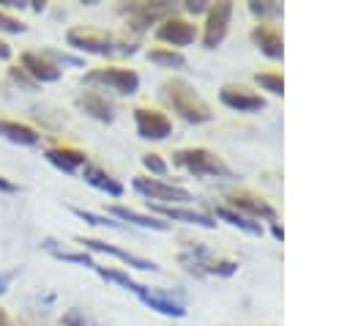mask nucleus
Returning a JSON list of instances; mask_svg holds the SVG:
<instances>
[{
  "label": "nucleus",
  "mask_w": 350,
  "mask_h": 326,
  "mask_svg": "<svg viewBox=\"0 0 350 326\" xmlns=\"http://www.w3.org/2000/svg\"><path fill=\"white\" fill-rule=\"evenodd\" d=\"M44 156H46V162H49L52 167H57L60 173H68V175L77 173V170H82V167L88 164V156H85L82 151H77V148H66V145L46 148Z\"/></svg>",
  "instance_id": "nucleus-17"
},
{
  "label": "nucleus",
  "mask_w": 350,
  "mask_h": 326,
  "mask_svg": "<svg viewBox=\"0 0 350 326\" xmlns=\"http://www.w3.org/2000/svg\"><path fill=\"white\" fill-rule=\"evenodd\" d=\"M0 137L16 142V145H38V131L25 126V123H16V121H0Z\"/></svg>",
  "instance_id": "nucleus-21"
},
{
  "label": "nucleus",
  "mask_w": 350,
  "mask_h": 326,
  "mask_svg": "<svg viewBox=\"0 0 350 326\" xmlns=\"http://www.w3.org/2000/svg\"><path fill=\"white\" fill-rule=\"evenodd\" d=\"M178 260H180V266H183L189 274H194V277H205V274L232 277V274L238 271V260H227V258L219 260V258H213L211 249L202 247V244L186 247V249L178 255Z\"/></svg>",
  "instance_id": "nucleus-3"
},
{
  "label": "nucleus",
  "mask_w": 350,
  "mask_h": 326,
  "mask_svg": "<svg viewBox=\"0 0 350 326\" xmlns=\"http://www.w3.org/2000/svg\"><path fill=\"white\" fill-rule=\"evenodd\" d=\"M0 326H11V321H8V315H5L3 307H0Z\"/></svg>",
  "instance_id": "nucleus-40"
},
{
  "label": "nucleus",
  "mask_w": 350,
  "mask_h": 326,
  "mask_svg": "<svg viewBox=\"0 0 350 326\" xmlns=\"http://www.w3.org/2000/svg\"><path fill=\"white\" fill-rule=\"evenodd\" d=\"M148 60L156 63V66H164V68H183V66H186L183 52L170 49V47H156V49H150V52H148Z\"/></svg>",
  "instance_id": "nucleus-25"
},
{
  "label": "nucleus",
  "mask_w": 350,
  "mask_h": 326,
  "mask_svg": "<svg viewBox=\"0 0 350 326\" xmlns=\"http://www.w3.org/2000/svg\"><path fill=\"white\" fill-rule=\"evenodd\" d=\"M230 200H232V208H235L238 214L249 216V219H268V222H276L273 205H271L268 200L252 195V192H235V195H230Z\"/></svg>",
  "instance_id": "nucleus-12"
},
{
  "label": "nucleus",
  "mask_w": 350,
  "mask_h": 326,
  "mask_svg": "<svg viewBox=\"0 0 350 326\" xmlns=\"http://www.w3.org/2000/svg\"><path fill=\"white\" fill-rule=\"evenodd\" d=\"M60 326H104V323L96 321L93 315H88L85 310L71 307V310H66V312L60 315Z\"/></svg>",
  "instance_id": "nucleus-27"
},
{
  "label": "nucleus",
  "mask_w": 350,
  "mask_h": 326,
  "mask_svg": "<svg viewBox=\"0 0 350 326\" xmlns=\"http://www.w3.org/2000/svg\"><path fill=\"white\" fill-rule=\"evenodd\" d=\"M16 274H19V268H8V271H0V296H3V293H8L11 282L16 279Z\"/></svg>",
  "instance_id": "nucleus-35"
},
{
  "label": "nucleus",
  "mask_w": 350,
  "mask_h": 326,
  "mask_svg": "<svg viewBox=\"0 0 350 326\" xmlns=\"http://www.w3.org/2000/svg\"><path fill=\"white\" fill-rule=\"evenodd\" d=\"M66 41L68 47H74L77 52H85V55H101V58H115V55H134L137 47L134 44H126L109 33H101V30H90V27H71L66 33Z\"/></svg>",
  "instance_id": "nucleus-2"
},
{
  "label": "nucleus",
  "mask_w": 350,
  "mask_h": 326,
  "mask_svg": "<svg viewBox=\"0 0 350 326\" xmlns=\"http://www.w3.org/2000/svg\"><path fill=\"white\" fill-rule=\"evenodd\" d=\"M172 162L194 175H213V178H232V170L208 148H180L172 153Z\"/></svg>",
  "instance_id": "nucleus-4"
},
{
  "label": "nucleus",
  "mask_w": 350,
  "mask_h": 326,
  "mask_svg": "<svg viewBox=\"0 0 350 326\" xmlns=\"http://www.w3.org/2000/svg\"><path fill=\"white\" fill-rule=\"evenodd\" d=\"M254 82H257L262 90L273 93V96H282V93H284V77L276 74V71H262V74L254 77Z\"/></svg>",
  "instance_id": "nucleus-28"
},
{
  "label": "nucleus",
  "mask_w": 350,
  "mask_h": 326,
  "mask_svg": "<svg viewBox=\"0 0 350 326\" xmlns=\"http://www.w3.org/2000/svg\"><path fill=\"white\" fill-rule=\"evenodd\" d=\"M156 38L164 41V44H170V49H172V47H189V44L197 38V30H194V25H191L189 19H183V16H167V19L156 27Z\"/></svg>",
  "instance_id": "nucleus-11"
},
{
  "label": "nucleus",
  "mask_w": 350,
  "mask_h": 326,
  "mask_svg": "<svg viewBox=\"0 0 350 326\" xmlns=\"http://www.w3.org/2000/svg\"><path fill=\"white\" fill-rule=\"evenodd\" d=\"M11 58V47L5 41H0V60H8Z\"/></svg>",
  "instance_id": "nucleus-39"
},
{
  "label": "nucleus",
  "mask_w": 350,
  "mask_h": 326,
  "mask_svg": "<svg viewBox=\"0 0 350 326\" xmlns=\"http://www.w3.org/2000/svg\"><path fill=\"white\" fill-rule=\"evenodd\" d=\"M137 299H139L145 307H150V310H156V312H161V315H167V318H183V315H186V301H183L180 293H172V290H164V288H148V285H142V290L137 293Z\"/></svg>",
  "instance_id": "nucleus-8"
},
{
  "label": "nucleus",
  "mask_w": 350,
  "mask_h": 326,
  "mask_svg": "<svg viewBox=\"0 0 350 326\" xmlns=\"http://www.w3.org/2000/svg\"><path fill=\"white\" fill-rule=\"evenodd\" d=\"M183 8L189 14H202V11H208V0H186Z\"/></svg>",
  "instance_id": "nucleus-36"
},
{
  "label": "nucleus",
  "mask_w": 350,
  "mask_h": 326,
  "mask_svg": "<svg viewBox=\"0 0 350 326\" xmlns=\"http://www.w3.org/2000/svg\"><path fill=\"white\" fill-rule=\"evenodd\" d=\"M46 60H52L57 68L60 66H74V68H79L82 66V58H74V55H68V52H57V49H44L41 52Z\"/></svg>",
  "instance_id": "nucleus-31"
},
{
  "label": "nucleus",
  "mask_w": 350,
  "mask_h": 326,
  "mask_svg": "<svg viewBox=\"0 0 350 326\" xmlns=\"http://www.w3.org/2000/svg\"><path fill=\"white\" fill-rule=\"evenodd\" d=\"M0 192H8V195H14V192H19V186H16L14 181H8V178H3V175H0Z\"/></svg>",
  "instance_id": "nucleus-37"
},
{
  "label": "nucleus",
  "mask_w": 350,
  "mask_h": 326,
  "mask_svg": "<svg viewBox=\"0 0 350 326\" xmlns=\"http://www.w3.org/2000/svg\"><path fill=\"white\" fill-rule=\"evenodd\" d=\"M142 167H145L150 175H164V173H167V162H164L159 153H142Z\"/></svg>",
  "instance_id": "nucleus-33"
},
{
  "label": "nucleus",
  "mask_w": 350,
  "mask_h": 326,
  "mask_svg": "<svg viewBox=\"0 0 350 326\" xmlns=\"http://www.w3.org/2000/svg\"><path fill=\"white\" fill-rule=\"evenodd\" d=\"M156 214H161L164 219H172V222H186V225H197V227H216V219L202 214V211H194V208H183V205H159L153 203L150 205Z\"/></svg>",
  "instance_id": "nucleus-18"
},
{
  "label": "nucleus",
  "mask_w": 350,
  "mask_h": 326,
  "mask_svg": "<svg viewBox=\"0 0 350 326\" xmlns=\"http://www.w3.org/2000/svg\"><path fill=\"white\" fill-rule=\"evenodd\" d=\"M249 11L260 19L282 16V3H276V0H249Z\"/></svg>",
  "instance_id": "nucleus-30"
},
{
  "label": "nucleus",
  "mask_w": 350,
  "mask_h": 326,
  "mask_svg": "<svg viewBox=\"0 0 350 326\" xmlns=\"http://www.w3.org/2000/svg\"><path fill=\"white\" fill-rule=\"evenodd\" d=\"M252 41L257 44V49L271 58V60H282L284 55V41H282V33L271 25H254L252 27Z\"/></svg>",
  "instance_id": "nucleus-16"
},
{
  "label": "nucleus",
  "mask_w": 350,
  "mask_h": 326,
  "mask_svg": "<svg viewBox=\"0 0 350 326\" xmlns=\"http://www.w3.org/2000/svg\"><path fill=\"white\" fill-rule=\"evenodd\" d=\"M25 30H27L25 22H19L16 16H11V14H5V11L0 8V33H14V36H19V33H25Z\"/></svg>",
  "instance_id": "nucleus-32"
},
{
  "label": "nucleus",
  "mask_w": 350,
  "mask_h": 326,
  "mask_svg": "<svg viewBox=\"0 0 350 326\" xmlns=\"http://www.w3.org/2000/svg\"><path fill=\"white\" fill-rule=\"evenodd\" d=\"M161 96L172 107V112H178L186 123H208L213 118L208 101L186 79H167L161 85Z\"/></svg>",
  "instance_id": "nucleus-1"
},
{
  "label": "nucleus",
  "mask_w": 350,
  "mask_h": 326,
  "mask_svg": "<svg viewBox=\"0 0 350 326\" xmlns=\"http://www.w3.org/2000/svg\"><path fill=\"white\" fill-rule=\"evenodd\" d=\"M109 216H115V219H120V222H131V225H137V227H148V230H170V222H164V219H159V216H153V214H139V211H134V208H123V205H109V211H107Z\"/></svg>",
  "instance_id": "nucleus-19"
},
{
  "label": "nucleus",
  "mask_w": 350,
  "mask_h": 326,
  "mask_svg": "<svg viewBox=\"0 0 350 326\" xmlns=\"http://www.w3.org/2000/svg\"><path fill=\"white\" fill-rule=\"evenodd\" d=\"M93 271H96L101 279H107V282H115V285H120V288L131 290L134 296L142 290V285H139V282H134V279H131L126 271H120V268H104V266H96Z\"/></svg>",
  "instance_id": "nucleus-26"
},
{
  "label": "nucleus",
  "mask_w": 350,
  "mask_h": 326,
  "mask_svg": "<svg viewBox=\"0 0 350 326\" xmlns=\"http://www.w3.org/2000/svg\"><path fill=\"white\" fill-rule=\"evenodd\" d=\"M71 214L74 216H79V219H85V222H90V225H98V227H115V230H123V225L118 222V219H112V216H101V214H93V211H85V208H71Z\"/></svg>",
  "instance_id": "nucleus-29"
},
{
  "label": "nucleus",
  "mask_w": 350,
  "mask_h": 326,
  "mask_svg": "<svg viewBox=\"0 0 350 326\" xmlns=\"http://www.w3.org/2000/svg\"><path fill=\"white\" fill-rule=\"evenodd\" d=\"M271 233H273V238H279V241L284 238V230H282V225H279V222H271Z\"/></svg>",
  "instance_id": "nucleus-38"
},
{
  "label": "nucleus",
  "mask_w": 350,
  "mask_h": 326,
  "mask_svg": "<svg viewBox=\"0 0 350 326\" xmlns=\"http://www.w3.org/2000/svg\"><path fill=\"white\" fill-rule=\"evenodd\" d=\"M52 258H57V260H66V263H79V266H85V268H96L98 263L88 255V252H71V249H60L57 247V241H52V238H44V244H41Z\"/></svg>",
  "instance_id": "nucleus-24"
},
{
  "label": "nucleus",
  "mask_w": 350,
  "mask_h": 326,
  "mask_svg": "<svg viewBox=\"0 0 350 326\" xmlns=\"http://www.w3.org/2000/svg\"><path fill=\"white\" fill-rule=\"evenodd\" d=\"M131 186L148 197V203H159V205H167V203H189L191 200V192L183 189V186H175V184H167L161 178H148V175H134L131 178Z\"/></svg>",
  "instance_id": "nucleus-5"
},
{
  "label": "nucleus",
  "mask_w": 350,
  "mask_h": 326,
  "mask_svg": "<svg viewBox=\"0 0 350 326\" xmlns=\"http://www.w3.org/2000/svg\"><path fill=\"white\" fill-rule=\"evenodd\" d=\"M22 71L33 82H57L63 68H57L52 60H46L41 52H25L22 55Z\"/></svg>",
  "instance_id": "nucleus-15"
},
{
  "label": "nucleus",
  "mask_w": 350,
  "mask_h": 326,
  "mask_svg": "<svg viewBox=\"0 0 350 326\" xmlns=\"http://www.w3.org/2000/svg\"><path fill=\"white\" fill-rule=\"evenodd\" d=\"M8 79H11L14 85H22L25 90H36V88H38V82H33L19 66H11V68H8Z\"/></svg>",
  "instance_id": "nucleus-34"
},
{
  "label": "nucleus",
  "mask_w": 350,
  "mask_h": 326,
  "mask_svg": "<svg viewBox=\"0 0 350 326\" xmlns=\"http://www.w3.org/2000/svg\"><path fill=\"white\" fill-rule=\"evenodd\" d=\"M85 82L88 85H101V88H109L120 96H131L139 90V74L131 71V68H93L85 74Z\"/></svg>",
  "instance_id": "nucleus-6"
},
{
  "label": "nucleus",
  "mask_w": 350,
  "mask_h": 326,
  "mask_svg": "<svg viewBox=\"0 0 350 326\" xmlns=\"http://www.w3.org/2000/svg\"><path fill=\"white\" fill-rule=\"evenodd\" d=\"M134 123H137V134L142 140H167L172 134V121L150 107H137L134 110Z\"/></svg>",
  "instance_id": "nucleus-9"
},
{
  "label": "nucleus",
  "mask_w": 350,
  "mask_h": 326,
  "mask_svg": "<svg viewBox=\"0 0 350 326\" xmlns=\"http://www.w3.org/2000/svg\"><path fill=\"white\" fill-rule=\"evenodd\" d=\"M219 101L224 107L235 110V112H257V110L265 107V99L262 96H257V93H252L246 88H232V85H224L219 90Z\"/></svg>",
  "instance_id": "nucleus-13"
},
{
  "label": "nucleus",
  "mask_w": 350,
  "mask_h": 326,
  "mask_svg": "<svg viewBox=\"0 0 350 326\" xmlns=\"http://www.w3.org/2000/svg\"><path fill=\"white\" fill-rule=\"evenodd\" d=\"M77 244H82V247H88V249H93V252L112 255V258L123 260V263L131 266V268H139V271H159V263H156V260H148V258L134 255V252H129V249H120V247H115V244H109V241H98V238H88V236H77Z\"/></svg>",
  "instance_id": "nucleus-10"
},
{
  "label": "nucleus",
  "mask_w": 350,
  "mask_h": 326,
  "mask_svg": "<svg viewBox=\"0 0 350 326\" xmlns=\"http://www.w3.org/2000/svg\"><path fill=\"white\" fill-rule=\"evenodd\" d=\"M129 14H131V22H134V27L137 30H142L145 25H150L153 19H159V16H164V14H170V5L167 3H137V5H131L129 8Z\"/></svg>",
  "instance_id": "nucleus-23"
},
{
  "label": "nucleus",
  "mask_w": 350,
  "mask_h": 326,
  "mask_svg": "<svg viewBox=\"0 0 350 326\" xmlns=\"http://www.w3.org/2000/svg\"><path fill=\"white\" fill-rule=\"evenodd\" d=\"M230 19H232V3L230 0L208 5V16H205V25H202V44L208 49H216L224 41Z\"/></svg>",
  "instance_id": "nucleus-7"
},
{
  "label": "nucleus",
  "mask_w": 350,
  "mask_h": 326,
  "mask_svg": "<svg viewBox=\"0 0 350 326\" xmlns=\"http://www.w3.org/2000/svg\"><path fill=\"white\" fill-rule=\"evenodd\" d=\"M77 107H79L85 115H90V118H96V121H101V123H112V121H115V104H112V99H107V96L98 93V90H85V93H79V96H77Z\"/></svg>",
  "instance_id": "nucleus-14"
},
{
  "label": "nucleus",
  "mask_w": 350,
  "mask_h": 326,
  "mask_svg": "<svg viewBox=\"0 0 350 326\" xmlns=\"http://www.w3.org/2000/svg\"><path fill=\"white\" fill-rule=\"evenodd\" d=\"M216 219H221V222H230L232 227H238V230H243V233H249V236H262V225L260 222H254V219H249V216H243V214H238L235 208H230V205H216Z\"/></svg>",
  "instance_id": "nucleus-22"
},
{
  "label": "nucleus",
  "mask_w": 350,
  "mask_h": 326,
  "mask_svg": "<svg viewBox=\"0 0 350 326\" xmlns=\"http://www.w3.org/2000/svg\"><path fill=\"white\" fill-rule=\"evenodd\" d=\"M82 178L93 186V189H98V192H107V195H112V197H120L123 195V184L118 181V178H112L107 170H101L98 164H85L82 167Z\"/></svg>",
  "instance_id": "nucleus-20"
}]
</instances>
